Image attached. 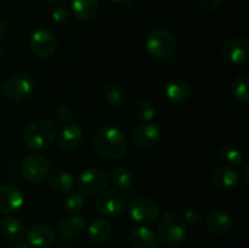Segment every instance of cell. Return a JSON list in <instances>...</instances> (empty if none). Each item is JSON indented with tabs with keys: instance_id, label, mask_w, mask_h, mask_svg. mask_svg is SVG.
I'll return each mask as SVG.
<instances>
[{
	"instance_id": "obj_18",
	"label": "cell",
	"mask_w": 249,
	"mask_h": 248,
	"mask_svg": "<svg viewBox=\"0 0 249 248\" xmlns=\"http://www.w3.org/2000/svg\"><path fill=\"white\" fill-rule=\"evenodd\" d=\"M84 138V133L79 124L67 123L58 133V141L61 147L67 151L75 150L80 146Z\"/></svg>"
},
{
	"instance_id": "obj_24",
	"label": "cell",
	"mask_w": 249,
	"mask_h": 248,
	"mask_svg": "<svg viewBox=\"0 0 249 248\" xmlns=\"http://www.w3.org/2000/svg\"><path fill=\"white\" fill-rule=\"evenodd\" d=\"M72 11L80 21L94 18L99 11L97 0H72Z\"/></svg>"
},
{
	"instance_id": "obj_25",
	"label": "cell",
	"mask_w": 249,
	"mask_h": 248,
	"mask_svg": "<svg viewBox=\"0 0 249 248\" xmlns=\"http://www.w3.org/2000/svg\"><path fill=\"white\" fill-rule=\"evenodd\" d=\"M104 96L108 104L116 107H123L128 100L125 89L117 83H108L105 85Z\"/></svg>"
},
{
	"instance_id": "obj_30",
	"label": "cell",
	"mask_w": 249,
	"mask_h": 248,
	"mask_svg": "<svg viewBox=\"0 0 249 248\" xmlns=\"http://www.w3.org/2000/svg\"><path fill=\"white\" fill-rule=\"evenodd\" d=\"M134 113L142 122H152L156 117V109L152 104L146 100H140L134 106Z\"/></svg>"
},
{
	"instance_id": "obj_27",
	"label": "cell",
	"mask_w": 249,
	"mask_h": 248,
	"mask_svg": "<svg viewBox=\"0 0 249 248\" xmlns=\"http://www.w3.org/2000/svg\"><path fill=\"white\" fill-rule=\"evenodd\" d=\"M231 94L237 101L247 102L249 100V77L242 74L236 78L231 84Z\"/></svg>"
},
{
	"instance_id": "obj_35",
	"label": "cell",
	"mask_w": 249,
	"mask_h": 248,
	"mask_svg": "<svg viewBox=\"0 0 249 248\" xmlns=\"http://www.w3.org/2000/svg\"><path fill=\"white\" fill-rule=\"evenodd\" d=\"M9 34V26H7L6 22L0 21V41L5 40Z\"/></svg>"
},
{
	"instance_id": "obj_3",
	"label": "cell",
	"mask_w": 249,
	"mask_h": 248,
	"mask_svg": "<svg viewBox=\"0 0 249 248\" xmlns=\"http://www.w3.org/2000/svg\"><path fill=\"white\" fill-rule=\"evenodd\" d=\"M187 236L186 221L177 212H167L157 225V238L167 247H177Z\"/></svg>"
},
{
	"instance_id": "obj_20",
	"label": "cell",
	"mask_w": 249,
	"mask_h": 248,
	"mask_svg": "<svg viewBox=\"0 0 249 248\" xmlns=\"http://www.w3.org/2000/svg\"><path fill=\"white\" fill-rule=\"evenodd\" d=\"M49 185L53 191L58 194H67L73 190L75 185V180L70 172L63 169H56L49 173L48 175Z\"/></svg>"
},
{
	"instance_id": "obj_17",
	"label": "cell",
	"mask_w": 249,
	"mask_h": 248,
	"mask_svg": "<svg viewBox=\"0 0 249 248\" xmlns=\"http://www.w3.org/2000/svg\"><path fill=\"white\" fill-rule=\"evenodd\" d=\"M238 179H240V175L233 168H231L230 165H224V167H219L218 169H215V172L212 174L211 184L215 190L228 191L236 186Z\"/></svg>"
},
{
	"instance_id": "obj_6",
	"label": "cell",
	"mask_w": 249,
	"mask_h": 248,
	"mask_svg": "<svg viewBox=\"0 0 249 248\" xmlns=\"http://www.w3.org/2000/svg\"><path fill=\"white\" fill-rule=\"evenodd\" d=\"M130 218L140 225H152L160 218V207L148 197H135L129 203Z\"/></svg>"
},
{
	"instance_id": "obj_16",
	"label": "cell",
	"mask_w": 249,
	"mask_h": 248,
	"mask_svg": "<svg viewBox=\"0 0 249 248\" xmlns=\"http://www.w3.org/2000/svg\"><path fill=\"white\" fill-rule=\"evenodd\" d=\"M128 241L133 248H157L158 238L148 226H135L130 230Z\"/></svg>"
},
{
	"instance_id": "obj_36",
	"label": "cell",
	"mask_w": 249,
	"mask_h": 248,
	"mask_svg": "<svg viewBox=\"0 0 249 248\" xmlns=\"http://www.w3.org/2000/svg\"><path fill=\"white\" fill-rule=\"evenodd\" d=\"M248 170H249V165L248 163H245L243 164V168H242V179H243V182H245L246 185L249 184V179H248Z\"/></svg>"
},
{
	"instance_id": "obj_39",
	"label": "cell",
	"mask_w": 249,
	"mask_h": 248,
	"mask_svg": "<svg viewBox=\"0 0 249 248\" xmlns=\"http://www.w3.org/2000/svg\"><path fill=\"white\" fill-rule=\"evenodd\" d=\"M45 1H48V2H58V1H61V0H45Z\"/></svg>"
},
{
	"instance_id": "obj_10",
	"label": "cell",
	"mask_w": 249,
	"mask_h": 248,
	"mask_svg": "<svg viewBox=\"0 0 249 248\" xmlns=\"http://www.w3.org/2000/svg\"><path fill=\"white\" fill-rule=\"evenodd\" d=\"M126 197L119 191L102 192L95 202V208L100 214L108 218L121 215L125 206Z\"/></svg>"
},
{
	"instance_id": "obj_40",
	"label": "cell",
	"mask_w": 249,
	"mask_h": 248,
	"mask_svg": "<svg viewBox=\"0 0 249 248\" xmlns=\"http://www.w3.org/2000/svg\"><path fill=\"white\" fill-rule=\"evenodd\" d=\"M1 55H2V50H1V48H0V58H1Z\"/></svg>"
},
{
	"instance_id": "obj_12",
	"label": "cell",
	"mask_w": 249,
	"mask_h": 248,
	"mask_svg": "<svg viewBox=\"0 0 249 248\" xmlns=\"http://www.w3.org/2000/svg\"><path fill=\"white\" fill-rule=\"evenodd\" d=\"M221 56L231 65H243L249 60V44L245 38L233 36L221 46Z\"/></svg>"
},
{
	"instance_id": "obj_15",
	"label": "cell",
	"mask_w": 249,
	"mask_h": 248,
	"mask_svg": "<svg viewBox=\"0 0 249 248\" xmlns=\"http://www.w3.org/2000/svg\"><path fill=\"white\" fill-rule=\"evenodd\" d=\"M206 225L207 229L214 235L226 236L232 231L233 219L225 211L216 209L208 214L206 219Z\"/></svg>"
},
{
	"instance_id": "obj_38",
	"label": "cell",
	"mask_w": 249,
	"mask_h": 248,
	"mask_svg": "<svg viewBox=\"0 0 249 248\" xmlns=\"http://www.w3.org/2000/svg\"><path fill=\"white\" fill-rule=\"evenodd\" d=\"M12 248H32V247L28 245H24V243H17V245H15Z\"/></svg>"
},
{
	"instance_id": "obj_26",
	"label": "cell",
	"mask_w": 249,
	"mask_h": 248,
	"mask_svg": "<svg viewBox=\"0 0 249 248\" xmlns=\"http://www.w3.org/2000/svg\"><path fill=\"white\" fill-rule=\"evenodd\" d=\"M111 180L114 186L122 191H128L134 185V177L125 167L114 168L111 174Z\"/></svg>"
},
{
	"instance_id": "obj_7",
	"label": "cell",
	"mask_w": 249,
	"mask_h": 248,
	"mask_svg": "<svg viewBox=\"0 0 249 248\" xmlns=\"http://www.w3.org/2000/svg\"><path fill=\"white\" fill-rule=\"evenodd\" d=\"M21 173L27 181L40 184L50 173V163L41 155H29L22 162Z\"/></svg>"
},
{
	"instance_id": "obj_23",
	"label": "cell",
	"mask_w": 249,
	"mask_h": 248,
	"mask_svg": "<svg viewBox=\"0 0 249 248\" xmlns=\"http://www.w3.org/2000/svg\"><path fill=\"white\" fill-rule=\"evenodd\" d=\"M0 229H1L2 235L10 241H21L26 236V226L18 218H15V216L5 218L1 221Z\"/></svg>"
},
{
	"instance_id": "obj_13",
	"label": "cell",
	"mask_w": 249,
	"mask_h": 248,
	"mask_svg": "<svg viewBox=\"0 0 249 248\" xmlns=\"http://www.w3.org/2000/svg\"><path fill=\"white\" fill-rule=\"evenodd\" d=\"M134 141L139 147L151 148L155 147L160 140L162 131L157 124L152 122H142L134 130Z\"/></svg>"
},
{
	"instance_id": "obj_29",
	"label": "cell",
	"mask_w": 249,
	"mask_h": 248,
	"mask_svg": "<svg viewBox=\"0 0 249 248\" xmlns=\"http://www.w3.org/2000/svg\"><path fill=\"white\" fill-rule=\"evenodd\" d=\"M219 156L226 164L232 165V167H237L243 163L242 151L233 145L223 146L219 151Z\"/></svg>"
},
{
	"instance_id": "obj_19",
	"label": "cell",
	"mask_w": 249,
	"mask_h": 248,
	"mask_svg": "<svg viewBox=\"0 0 249 248\" xmlns=\"http://www.w3.org/2000/svg\"><path fill=\"white\" fill-rule=\"evenodd\" d=\"M164 95L173 104H182L190 96V87L180 78H172L164 85Z\"/></svg>"
},
{
	"instance_id": "obj_32",
	"label": "cell",
	"mask_w": 249,
	"mask_h": 248,
	"mask_svg": "<svg viewBox=\"0 0 249 248\" xmlns=\"http://www.w3.org/2000/svg\"><path fill=\"white\" fill-rule=\"evenodd\" d=\"M184 220L190 224H194V225H198V224H202V221H203V213L197 207H189L185 211Z\"/></svg>"
},
{
	"instance_id": "obj_14",
	"label": "cell",
	"mask_w": 249,
	"mask_h": 248,
	"mask_svg": "<svg viewBox=\"0 0 249 248\" xmlns=\"http://www.w3.org/2000/svg\"><path fill=\"white\" fill-rule=\"evenodd\" d=\"M27 242L32 248H50L55 242V231L45 224L32 226L26 233Z\"/></svg>"
},
{
	"instance_id": "obj_28",
	"label": "cell",
	"mask_w": 249,
	"mask_h": 248,
	"mask_svg": "<svg viewBox=\"0 0 249 248\" xmlns=\"http://www.w3.org/2000/svg\"><path fill=\"white\" fill-rule=\"evenodd\" d=\"M85 197L80 191H71L63 201V208L68 214H77L84 208Z\"/></svg>"
},
{
	"instance_id": "obj_8",
	"label": "cell",
	"mask_w": 249,
	"mask_h": 248,
	"mask_svg": "<svg viewBox=\"0 0 249 248\" xmlns=\"http://www.w3.org/2000/svg\"><path fill=\"white\" fill-rule=\"evenodd\" d=\"M29 48L38 57H51L57 51V39L49 29L38 28L29 36Z\"/></svg>"
},
{
	"instance_id": "obj_31",
	"label": "cell",
	"mask_w": 249,
	"mask_h": 248,
	"mask_svg": "<svg viewBox=\"0 0 249 248\" xmlns=\"http://www.w3.org/2000/svg\"><path fill=\"white\" fill-rule=\"evenodd\" d=\"M51 17H53V21L55 22L58 26H65L70 22V11L67 10V7L65 6H57L51 12Z\"/></svg>"
},
{
	"instance_id": "obj_37",
	"label": "cell",
	"mask_w": 249,
	"mask_h": 248,
	"mask_svg": "<svg viewBox=\"0 0 249 248\" xmlns=\"http://www.w3.org/2000/svg\"><path fill=\"white\" fill-rule=\"evenodd\" d=\"M109 2H113V4H125V2H129L130 0H108Z\"/></svg>"
},
{
	"instance_id": "obj_22",
	"label": "cell",
	"mask_w": 249,
	"mask_h": 248,
	"mask_svg": "<svg viewBox=\"0 0 249 248\" xmlns=\"http://www.w3.org/2000/svg\"><path fill=\"white\" fill-rule=\"evenodd\" d=\"M112 224L108 220L104 218L95 219L88 229V236L91 242L96 243V245H101V243L107 242L112 236Z\"/></svg>"
},
{
	"instance_id": "obj_34",
	"label": "cell",
	"mask_w": 249,
	"mask_h": 248,
	"mask_svg": "<svg viewBox=\"0 0 249 248\" xmlns=\"http://www.w3.org/2000/svg\"><path fill=\"white\" fill-rule=\"evenodd\" d=\"M221 1L223 0H198L201 9L207 12L215 11L216 9H219L221 5Z\"/></svg>"
},
{
	"instance_id": "obj_9",
	"label": "cell",
	"mask_w": 249,
	"mask_h": 248,
	"mask_svg": "<svg viewBox=\"0 0 249 248\" xmlns=\"http://www.w3.org/2000/svg\"><path fill=\"white\" fill-rule=\"evenodd\" d=\"M109 185V177L100 168H88L78 177V186L85 194H102Z\"/></svg>"
},
{
	"instance_id": "obj_11",
	"label": "cell",
	"mask_w": 249,
	"mask_h": 248,
	"mask_svg": "<svg viewBox=\"0 0 249 248\" xmlns=\"http://www.w3.org/2000/svg\"><path fill=\"white\" fill-rule=\"evenodd\" d=\"M24 195L16 184H4L0 186V213L11 215L23 207Z\"/></svg>"
},
{
	"instance_id": "obj_2",
	"label": "cell",
	"mask_w": 249,
	"mask_h": 248,
	"mask_svg": "<svg viewBox=\"0 0 249 248\" xmlns=\"http://www.w3.org/2000/svg\"><path fill=\"white\" fill-rule=\"evenodd\" d=\"M57 135V125L53 121L36 119L24 128L23 141L29 150L34 152H44L53 145Z\"/></svg>"
},
{
	"instance_id": "obj_21",
	"label": "cell",
	"mask_w": 249,
	"mask_h": 248,
	"mask_svg": "<svg viewBox=\"0 0 249 248\" xmlns=\"http://www.w3.org/2000/svg\"><path fill=\"white\" fill-rule=\"evenodd\" d=\"M85 226H87V223H85L84 216L79 214H72L71 216L62 218L58 221L61 233L67 240L79 236L85 230Z\"/></svg>"
},
{
	"instance_id": "obj_4",
	"label": "cell",
	"mask_w": 249,
	"mask_h": 248,
	"mask_svg": "<svg viewBox=\"0 0 249 248\" xmlns=\"http://www.w3.org/2000/svg\"><path fill=\"white\" fill-rule=\"evenodd\" d=\"M178 41L174 34L164 28L153 29L146 38V50L158 61L172 58L177 53Z\"/></svg>"
},
{
	"instance_id": "obj_33",
	"label": "cell",
	"mask_w": 249,
	"mask_h": 248,
	"mask_svg": "<svg viewBox=\"0 0 249 248\" xmlns=\"http://www.w3.org/2000/svg\"><path fill=\"white\" fill-rule=\"evenodd\" d=\"M55 113L58 121L66 124L71 123V121L73 119V116H74L72 108L70 106H67V105H58L55 109Z\"/></svg>"
},
{
	"instance_id": "obj_5",
	"label": "cell",
	"mask_w": 249,
	"mask_h": 248,
	"mask_svg": "<svg viewBox=\"0 0 249 248\" xmlns=\"http://www.w3.org/2000/svg\"><path fill=\"white\" fill-rule=\"evenodd\" d=\"M36 82L28 73L12 74L2 83L1 92L7 100L12 102H22L28 99L34 91Z\"/></svg>"
},
{
	"instance_id": "obj_1",
	"label": "cell",
	"mask_w": 249,
	"mask_h": 248,
	"mask_svg": "<svg viewBox=\"0 0 249 248\" xmlns=\"http://www.w3.org/2000/svg\"><path fill=\"white\" fill-rule=\"evenodd\" d=\"M94 147L95 151L106 159H119L126 152L125 134L116 124H104L95 134Z\"/></svg>"
}]
</instances>
